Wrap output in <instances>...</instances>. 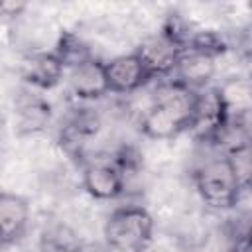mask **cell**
<instances>
[{
	"mask_svg": "<svg viewBox=\"0 0 252 252\" xmlns=\"http://www.w3.org/2000/svg\"><path fill=\"white\" fill-rule=\"evenodd\" d=\"M193 100L195 91L179 85L177 81L161 83L156 91L154 102L142 116V134L152 140H169L189 130Z\"/></svg>",
	"mask_w": 252,
	"mask_h": 252,
	"instance_id": "obj_1",
	"label": "cell"
},
{
	"mask_svg": "<svg viewBox=\"0 0 252 252\" xmlns=\"http://www.w3.org/2000/svg\"><path fill=\"white\" fill-rule=\"evenodd\" d=\"M197 193L211 209L226 211L238 205L244 189L240 187L226 156L215 158L199 165L193 173Z\"/></svg>",
	"mask_w": 252,
	"mask_h": 252,
	"instance_id": "obj_2",
	"label": "cell"
},
{
	"mask_svg": "<svg viewBox=\"0 0 252 252\" xmlns=\"http://www.w3.org/2000/svg\"><path fill=\"white\" fill-rule=\"evenodd\" d=\"M154 219L144 207H120L104 222V240L116 252H138L152 244Z\"/></svg>",
	"mask_w": 252,
	"mask_h": 252,
	"instance_id": "obj_3",
	"label": "cell"
},
{
	"mask_svg": "<svg viewBox=\"0 0 252 252\" xmlns=\"http://www.w3.org/2000/svg\"><path fill=\"white\" fill-rule=\"evenodd\" d=\"M226 112L217 89H201L195 91L193 112L189 122V132L195 134L201 142H213L219 130L226 124Z\"/></svg>",
	"mask_w": 252,
	"mask_h": 252,
	"instance_id": "obj_4",
	"label": "cell"
},
{
	"mask_svg": "<svg viewBox=\"0 0 252 252\" xmlns=\"http://www.w3.org/2000/svg\"><path fill=\"white\" fill-rule=\"evenodd\" d=\"M104 69H106L108 91L116 94L136 93L138 89H142L152 81L150 71L134 51L128 55H118V57H112L110 61H104Z\"/></svg>",
	"mask_w": 252,
	"mask_h": 252,
	"instance_id": "obj_5",
	"label": "cell"
},
{
	"mask_svg": "<svg viewBox=\"0 0 252 252\" xmlns=\"http://www.w3.org/2000/svg\"><path fill=\"white\" fill-rule=\"evenodd\" d=\"M134 53L142 59V63L150 71L152 79H156V77H169V75H173V69H175L183 49L171 37H167L163 32H159L158 35L146 37L134 49Z\"/></svg>",
	"mask_w": 252,
	"mask_h": 252,
	"instance_id": "obj_6",
	"label": "cell"
},
{
	"mask_svg": "<svg viewBox=\"0 0 252 252\" xmlns=\"http://www.w3.org/2000/svg\"><path fill=\"white\" fill-rule=\"evenodd\" d=\"M30 222V203L26 197L0 191V244L8 246L18 242Z\"/></svg>",
	"mask_w": 252,
	"mask_h": 252,
	"instance_id": "obj_7",
	"label": "cell"
},
{
	"mask_svg": "<svg viewBox=\"0 0 252 252\" xmlns=\"http://www.w3.org/2000/svg\"><path fill=\"white\" fill-rule=\"evenodd\" d=\"M69 87L71 93L81 100H96L108 94V81L104 61L89 59L73 69H69Z\"/></svg>",
	"mask_w": 252,
	"mask_h": 252,
	"instance_id": "obj_8",
	"label": "cell"
},
{
	"mask_svg": "<svg viewBox=\"0 0 252 252\" xmlns=\"http://www.w3.org/2000/svg\"><path fill=\"white\" fill-rule=\"evenodd\" d=\"M83 187L98 201H112L124 193V179L118 167L108 163H93L83 169Z\"/></svg>",
	"mask_w": 252,
	"mask_h": 252,
	"instance_id": "obj_9",
	"label": "cell"
},
{
	"mask_svg": "<svg viewBox=\"0 0 252 252\" xmlns=\"http://www.w3.org/2000/svg\"><path fill=\"white\" fill-rule=\"evenodd\" d=\"M215 71H217V59L197 51H183L173 69L175 75L173 81H177L179 85L191 91H201L213 79Z\"/></svg>",
	"mask_w": 252,
	"mask_h": 252,
	"instance_id": "obj_10",
	"label": "cell"
},
{
	"mask_svg": "<svg viewBox=\"0 0 252 252\" xmlns=\"http://www.w3.org/2000/svg\"><path fill=\"white\" fill-rule=\"evenodd\" d=\"M65 67L55 53H33L24 63V79L37 89H53L61 83Z\"/></svg>",
	"mask_w": 252,
	"mask_h": 252,
	"instance_id": "obj_11",
	"label": "cell"
},
{
	"mask_svg": "<svg viewBox=\"0 0 252 252\" xmlns=\"http://www.w3.org/2000/svg\"><path fill=\"white\" fill-rule=\"evenodd\" d=\"M217 93L222 100L226 118L248 116L250 104H252V89H250V83L244 77L226 79L220 87H217Z\"/></svg>",
	"mask_w": 252,
	"mask_h": 252,
	"instance_id": "obj_12",
	"label": "cell"
},
{
	"mask_svg": "<svg viewBox=\"0 0 252 252\" xmlns=\"http://www.w3.org/2000/svg\"><path fill=\"white\" fill-rule=\"evenodd\" d=\"M53 53L57 55V59L61 61V65L65 67V71H69V69L85 63V61L93 59V53H91L89 43L81 35H77L73 32H63L59 35L57 47H55Z\"/></svg>",
	"mask_w": 252,
	"mask_h": 252,
	"instance_id": "obj_13",
	"label": "cell"
},
{
	"mask_svg": "<svg viewBox=\"0 0 252 252\" xmlns=\"http://www.w3.org/2000/svg\"><path fill=\"white\" fill-rule=\"evenodd\" d=\"M226 49H228V43L224 41V37L219 32L203 30V32H193L191 33L185 51H197V53H203V55H209V57L217 59Z\"/></svg>",
	"mask_w": 252,
	"mask_h": 252,
	"instance_id": "obj_14",
	"label": "cell"
},
{
	"mask_svg": "<svg viewBox=\"0 0 252 252\" xmlns=\"http://www.w3.org/2000/svg\"><path fill=\"white\" fill-rule=\"evenodd\" d=\"M226 159L240 183V187L246 191L250 185V173H252V165H250V146L240 148L232 154H226Z\"/></svg>",
	"mask_w": 252,
	"mask_h": 252,
	"instance_id": "obj_15",
	"label": "cell"
},
{
	"mask_svg": "<svg viewBox=\"0 0 252 252\" xmlns=\"http://www.w3.org/2000/svg\"><path fill=\"white\" fill-rule=\"evenodd\" d=\"M26 8H28V4H24V2H0V16H4V18H16Z\"/></svg>",
	"mask_w": 252,
	"mask_h": 252,
	"instance_id": "obj_16",
	"label": "cell"
}]
</instances>
